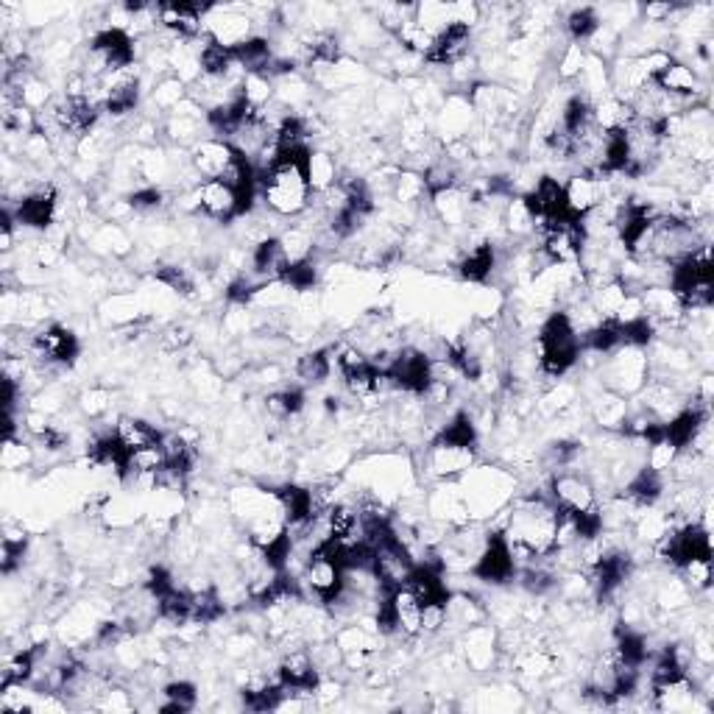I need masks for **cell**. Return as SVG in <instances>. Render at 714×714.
<instances>
[{"label": "cell", "instance_id": "6da1fadb", "mask_svg": "<svg viewBox=\"0 0 714 714\" xmlns=\"http://www.w3.org/2000/svg\"><path fill=\"white\" fill-rule=\"evenodd\" d=\"M558 505L544 491H525L516 494L508 505V522L503 536L516 569L530 567L544 556L556 553V528H558Z\"/></svg>", "mask_w": 714, "mask_h": 714}, {"label": "cell", "instance_id": "7a4b0ae2", "mask_svg": "<svg viewBox=\"0 0 714 714\" xmlns=\"http://www.w3.org/2000/svg\"><path fill=\"white\" fill-rule=\"evenodd\" d=\"M310 151L299 154H282L277 165L271 171L260 176V201L271 215L277 218H299L305 215L313 190L307 182L305 162Z\"/></svg>", "mask_w": 714, "mask_h": 714}, {"label": "cell", "instance_id": "3957f363", "mask_svg": "<svg viewBox=\"0 0 714 714\" xmlns=\"http://www.w3.org/2000/svg\"><path fill=\"white\" fill-rule=\"evenodd\" d=\"M466 500L469 519L486 522L500 508L511 503L519 489V477L503 463H475L466 475L458 480Z\"/></svg>", "mask_w": 714, "mask_h": 714}, {"label": "cell", "instance_id": "277c9868", "mask_svg": "<svg viewBox=\"0 0 714 714\" xmlns=\"http://www.w3.org/2000/svg\"><path fill=\"white\" fill-rule=\"evenodd\" d=\"M597 374H600V385L606 391L620 394L625 399H634L650 380L648 352L642 346L620 344L603 357Z\"/></svg>", "mask_w": 714, "mask_h": 714}, {"label": "cell", "instance_id": "5b68a950", "mask_svg": "<svg viewBox=\"0 0 714 714\" xmlns=\"http://www.w3.org/2000/svg\"><path fill=\"white\" fill-rule=\"evenodd\" d=\"M477 463L475 447H463V444H452V441H430L424 447L422 458L413 463V469H419L424 477L430 480H461L472 466Z\"/></svg>", "mask_w": 714, "mask_h": 714}, {"label": "cell", "instance_id": "8992f818", "mask_svg": "<svg viewBox=\"0 0 714 714\" xmlns=\"http://www.w3.org/2000/svg\"><path fill=\"white\" fill-rule=\"evenodd\" d=\"M299 586H302V595L318 597L324 606L341 595V589H344V564L338 561L332 544L318 547L316 553L310 556V561L305 564V572L299 578Z\"/></svg>", "mask_w": 714, "mask_h": 714}, {"label": "cell", "instance_id": "52a82bcc", "mask_svg": "<svg viewBox=\"0 0 714 714\" xmlns=\"http://www.w3.org/2000/svg\"><path fill=\"white\" fill-rule=\"evenodd\" d=\"M204 34L226 51H238L243 42L257 37V23L246 9L212 6L210 14L204 17Z\"/></svg>", "mask_w": 714, "mask_h": 714}, {"label": "cell", "instance_id": "ba28073f", "mask_svg": "<svg viewBox=\"0 0 714 714\" xmlns=\"http://www.w3.org/2000/svg\"><path fill=\"white\" fill-rule=\"evenodd\" d=\"M28 355L37 366H70L79 357V338L62 324H45L31 335Z\"/></svg>", "mask_w": 714, "mask_h": 714}, {"label": "cell", "instance_id": "9c48e42d", "mask_svg": "<svg viewBox=\"0 0 714 714\" xmlns=\"http://www.w3.org/2000/svg\"><path fill=\"white\" fill-rule=\"evenodd\" d=\"M550 500L567 514H595L600 508L595 483L583 472H558L550 480Z\"/></svg>", "mask_w": 714, "mask_h": 714}, {"label": "cell", "instance_id": "30bf717a", "mask_svg": "<svg viewBox=\"0 0 714 714\" xmlns=\"http://www.w3.org/2000/svg\"><path fill=\"white\" fill-rule=\"evenodd\" d=\"M199 193V212L210 221L218 224H229L235 218L246 215V201L240 196L235 187H229L221 179H207L196 187Z\"/></svg>", "mask_w": 714, "mask_h": 714}, {"label": "cell", "instance_id": "8fae6325", "mask_svg": "<svg viewBox=\"0 0 714 714\" xmlns=\"http://www.w3.org/2000/svg\"><path fill=\"white\" fill-rule=\"evenodd\" d=\"M461 656L466 670L472 673H489L500 662V645H497V628L491 622L472 625L461 634Z\"/></svg>", "mask_w": 714, "mask_h": 714}, {"label": "cell", "instance_id": "7c38bea8", "mask_svg": "<svg viewBox=\"0 0 714 714\" xmlns=\"http://www.w3.org/2000/svg\"><path fill=\"white\" fill-rule=\"evenodd\" d=\"M427 204H430V212H433L436 224L447 226L450 232H461V229H466V226H469V218H472V210H475L472 193H469L463 185L430 193Z\"/></svg>", "mask_w": 714, "mask_h": 714}, {"label": "cell", "instance_id": "4fadbf2b", "mask_svg": "<svg viewBox=\"0 0 714 714\" xmlns=\"http://www.w3.org/2000/svg\"><path fill=\"white\" fill-rule=\"evenodd\" d=\"M427 516L436 519L447 528H461L469 522L466 500L458 480H438L433 489L427 491Z\"/></svg>", "mask_w": 714, "mask_h": 714}, {"label": "cell", "instance_id": "5bb4252c", "mask_svg": "<svg viewBox=\"0 0 714 714\" xmlns=\"http://www.w3.org/2000/svg\"><path fill=\"white\" fill-rule=\"evenodd\" d=\"M516 564L508 544L500 533H491L486 550L480 553L477 564L472 567V578H477L480 583H489V586H508L514 581Z\"/></svg>", "mask_w": 714, "mask_h": 714}, {"label": "cell", "instance_id": "9a60e30c", "mask_svg": "<svg viewBox=\"0 0 714 714\" xmlns=\"http://www.w3.org/2000/svg\"><path fill=\"white\" fill-rule=\"evenodd\" d=\"M413 569H416V561L397 539H388L374 550V572H377V578L388 592L405 586L413 575Z\"/></svg>", "mask_w": 714, "mask_h": 714}, {"label": "cell", "instance_id": "2e32d148", "mask_svg": "<svg viewBox=\"0 0 714 714\" xmlns=\"http://www.w3.org/2000/svg\"><path fill=\"white\" fill-rule=\"evenodd\" d=\"M477 123L475 109H472V101L469 95L463 93H450L444 98V104L438 106V134L444 137V143H452V140H463L469 137L472 126Z\"/></svg>", "mask_w": 714, "mask_h": 714}, {"label": "cell", "instance_id": "e0dca14e", "mask_svg": "<svg viewBox=\"0 0 714 714\" xmlns=\"http://www.w3.org/2000/svg\"><path fill=\"white\" fill-rule=\"evenodd\" d=\"M187 154H190V165H193V171H196L201 182L218 179L229 168V162L238 157V151L229 146L226 140H218V137H204Z\"/></svg>", "mask_w": 714, "mask_h": 714}, {"label": "cell", "instance_id": "ac0fdd59", "mask_svg": "<svg viewBox=\"0 0 714 714\" xmlns=\"http://www.w3.org/2000/svg\"><path fill=\"white\" fill-rule=\"evenodd\" d=\"M653 84L659 90H664V93L678 95V98H695V101H703V104L709 98V90H706L709 84L681 59H673L670 65L664 67L662 73L653 79Z\"/></svg>", "mask_w": 714, "mask_h": 714}, {"label": "cell", "instance_id": "d6986e66", "mask_svg": "<svg viewBox=\"0 0 714 714\" xmlns=\"http://www.w3.org/2000/svg\"><path fill=\"white\" fill-rule=\"evenodd\" d=\"M642 305H645V316L656 327H681L684 321V305L678 299V293L670 285H653L639 293Z\"/></svg>", "mask_w": 714, "mask_h": 714}, {"label": "cell", "instance_id": "ffe728a7", "mask_svg": "<svg viewBox=\"0 0 714 714\" xmlns=\"http://www.w3.org/2000/svg\"><path fill=\"white\" fill-rule=\"evenodd\" d=\"M564 185V210H567L569 218L581 221L586 212H592L603 201V185L597 176H589V173H572L567 176Z\"/></svg>", "mask_w": 714, "mask_h": 714}, {"label": "cell", "instance_id": "44dd1931", "mask_svg": "<svg viewBox=\"0 0 714 714\" xmlns=\"http://www.w3.org/2000/svg\"><path fill=\"white\" fill-rule=\"evenodd\" d=\"M489 620L486 606H483V597H477L475 592H450L447 597V625H444V634H463L466 628L480 625V622Z\"/></svg>", "mask_w": 714, "mask_h": 714}, {"label": "cell", "instance_id": "7402d4cb", "mask_svg": "<svg viewBox=\"0 0 714 714\" xmlns=\"http://www.w3.org/2000/svg\"><path fill=\"white\" fill-rule=\"evenodd\" d=\"M628 410H631V402L620 394H611L606 388H600L595 397H589V419L606 433H620L628 419Z\"/></svg>", "mask_w": 714, "mask_h": 714}, {"label": "cell", "instance_id": "603a6c76", "mask_svg": "<svg viewBox=\"0 0 714 714\" xmlns=\"http://www.w3.org/2000/svg\"><path fill=\"white\" fill-rule=\"evenodd\" d=\"M98 313H101L104 324L126 330V327H132V324L146 318V307H143L140 293H109L98 307Z\"/></svg>", "mask_w": 714, "mask_h": 714}, {"label": "cell", "instance_id": "cb8c5ba5", "mask_svg": "<svg viewBox=\"0 0 714 714\" xmlns=\"http://www.w3.org/2000/svg\"><path fill=\"white\" fill-rule=\"evenodd\" d=\"M388 600H391V611H394L397 636H405V639L422 636V603H419V597L413 595L408 586H399L391 592Z\"/></svg>", "mask_w": 714, "mask_h": 714}, {"label": "cell", "instance_id": "d4e9b609", "mask_svg": "<svg viewBox=\"0 0 714 714\" xmlns=\"http://www.w3.org/2000/svg\"><path fill=\"white\" fill-rule=\"evenodd\" d=\"M305 171L313 196L327 193L330 187H335L338 182H341V165H338L335 154H330L327 148H313V151L307 154Z\"/></svg>", "mask_w": 714, "mask_h": 714}, {"label": "cell", "instance_id": "484cf974", "mask_svg": "<svg viewBox=\"0 0 714 714\" xmlns=\"http://www.w3.org/2000/svg\"><path fill=\"white\" fill-rule=\"evenodd\" d=\"M634 109L628 101H622L617 95H603L600 101L592 104V120L600 132H625L634 120Z\"/></svg>", "mask_w": 714, "mask_h": 714}, {"label": "cell", "instance_id": "4316f807", "mask_svg": "<svg viewBox=\"0 0 714 714\" xmlns=\"http://www.w3.org/2000/svg\"><path fill=\"white\" fill-rule=\"evenodd\" d=\"M528 204L533 207L536 215L542 218H561L567 215L564 210V185L558 182L556 176H539V182L533 185L528 196Z\"/></svg>", "mask_w": 714, "mask_h": 714}, {"label": "cell", "instance_id": "83f0119b", "mask_svg": "<svg viewBox=\"0 0 714 714\" xmlns=\"http://www.w3.org/2000/svg\"><path fill=\"white\" fill-rule=\"evenodd\" d=\"M277 240L291 265L307 263V260H313V254H316V232H313V226L307 224L285 226V229L277 235Z\"/></svg>", "mask_w": 714, "mask_h": 714}, {"label": "cell", "instance_id": "f1b7e54d", "mask_svg": "<svg viewBox=\"0 0 714 714\" xmlns=\"http://www.w3.org/2000/svg\"><path fill=\"white\" fill-rule=\"evenodd\" d=\"M90 252L98 257H129L134 252V243L129 238V232L120 224L104 221V224L95 229L93 240L87 243Z\"/></svg>", "mask_w": 714, "mask_h": 714}, {"label": "cell", "instance_id": "f546056e", "mask_svg": "<svg viewBox=\"0 0 714 714\" xmlns=\"http://www.w3.org/2000/svg\"><path fill=\"white\" fill-rule=\"evenodd\" d=\"M692 592L687 589V583L681 581L678 575H664L662 581H656L653 586V603L662 614H681L689 609L692 603Z\"/></svg>", "mask_w": 714, "mask_h": 714}, {"label": "cell", "instance_id": "4dcf8cb0", "mask_svg": "<svg viewBox=\"0 0 714 714\" xmlns=\"http://www.w3.org/2000/svg\"><path fill=\"white\" fill-rule=\"evenodd\" d=\"M112 433H115V438L123 444V450L126 452L148 447V444H154V441H159V436H162L154 424L146 422V419H137V416H120L115 427H112Z\"/></svg>", "mask_w": 714, "mask_h": 714}, {"label": "cell", "instance_id": "1f68e13d", "mask_svg": "<svg viewBox=\"0 0 714 714\" xmlns=\"http://www.w3.org/2000/svg\"><path fill=\"white\" fill-rule=\"evenodd\" d=\"M503 229L508 238L525 240L533 238L536 229V212L528 204L525 196H511V201L503 207Z\"/></svg>", "mask_w": 714, "mask_h": 714}, {"label": "cell", "instance_id": "d6a6232c", "mask_svg": "<svg viewBox=\"0 0 714 714\" xmlns=\"http://www.w3.org/2000/svg\"><path fill=\"white\" fill-rule=\"evenodd\" d=\"M413 23L422 26L427 34L441 37L452 28V3H438V0H424L416 3V14H413Z\"/></svg>", "mask_w": 714, "mask_h": 714}, {"label": "cell", "instance_id": "836d02e7", "mask_svg": "<svg viewBox=\"0 0 714 714\" xmlns=\"http://www.w3.org/2000/svg\"><path fill=\"white\" fill-rule=\"evenodd\" d=\"M296 380L299 385H321L330 380L332 374V357L330 349H316V352H305L296 360Z\"/></svg>", "mask_w": 714, "mask_h": 714}, {"label": "cell", "instance_id": "e575fe53", "mask_svg": "<svg viewBox=\"0 0 714 714\" xmlns=\"http://www.w3.org/2000/svg\"><path fill=\"white\" fill-rule=\"evenodd\" d=\"M394 201H397L399 207H413V210H419L424 204V199H430V193H427V185H424V176L422 171H410V168H402V171L397 173V182H394Z\"/></svg>", "mask_w": 714, "mask_h": 714}, {"label": "cell", "instance_id": "d590c367", "mask_svg": "<svg viewBox=\"0 0 714 714\" xmlns=\"http://www.w3.org/2000/svg\"><path fill=\"white\" fill-rule=\"evenodd\" d=\"M678 578L687 583V589L692 595H706L712 589V556H692L687 558L681 567L675 569Z\"/></svg>", "mask_w": 714, "mask_h": 714}, {"label": "cell", "instance_id": "8d00e7d4", "mask_svg": "<svg viewBox=\"0 0 714 714\" xmlns=\"http://www.w3.org/2000/svg\"><path fill=\"white\" fill-rule=\"evenodd\" d=\"M159 695H162L159 712H190V709H196V701H199V689L185 678L168 681L165 687L159 689Z\"/></svg>", "mask_w": 714, "mask_h": 714}, {"label": "cell", "instance_id": "74e56055", "mask_svg": "<svg viewBox=\"0 0 714 714\" xmlns=\"http://www.w3.org/2000/svg\"><path fill=\"white\" fill-rule=\"evenodd\" d=\"M165 466H168L165 450H162V444H159V441H154V444L140 447V450H132L129 455H126V472H123V477L126 475H157L159 469H165ZM123 477H120V480H123Z\"/></svg>", "mask_w": 714, "mask_h": 714}, {"label": "cell", "instance_id": "f35d334b", "mask_svg": "<svg viewBox=\"0 0 714 714\" xmlns=\"http://www.w3.org/2000/svg\"><path fill=\"white\" fill-rule=\"evenodd\" d=\"M187 95H190V87L185 81H179L176 76H165V79L154 81V87H151V106L165 112V115H171Z\"/></svg>", "mask_w": 714, "mask_h": 714}, {"label": "cell", "instance_id": "ab89813d", "mask_svg": "<svg viewBox=\"0 0 714 714\" xmlns=\"http://www.w3.org/2000/svg\"><path fill=\"white\" fill-rule=\"evenodd\" d=\"M628 288L622 285L620 279H609L603 285H597L589 291V302L595 305V310L603 318H614V313L620 310V305L628 299Z\"/></svg>", "mask_w": 714, "mask_h": 714}, {"label": "cell", "instance_id": "60d3db41", "mask_svg": "<svg viewBox=\"0 0 714 714\" xmlns=\"http://www.w3.org/2000/svg\"><path fill=\"white\" fill-rule=\"evenodd\" d=\"M416 14V3H383L374 9V23L383 28L385 34L397 37L402 28L413 23Z\"/></svg>", "mask_w": 714, "mask_h": 714}, {"label": "cell", "instance_id": "b9f144b4", "mask_svg": "<svg viewBox=\"0 0 714 714\" xmlns=\"http://www.w3.org/2000/svg\"><path fill=\"white\" fill-rule=\"evenodd\" d=\"M597 26H600V20H597L595 6H575V9H569L567 17H564V31H567L569 42H581L583 45V42L595 34Z\"/></svg>", "mask_w": 714, "mask_h": 714}, {"label": "cell", "instance_id": "7bdbcfd3", "mask_svg": "<svg viewBox=\"0 0 714 714\" xmlns=\"http://www.w3.org/2000/svg\"><path fill=\"white\" fill-rule=\"evenodd\" d=\"M37 458V450L23 441V438H3V450H0V466L6 472H23Z\"/></svg>", "mask_w": 714, "mask_h": 714}, {"label": "cell", "instance_id": "ee69618b", "mask_svg": "<svg viewBox=\"0 0 714 714\" xmlns=\"http://www.w3.org/2000/svg\"><path fill=\"white\" fill-rule=\"evenodd\" d=\"M240 95H243V101L252 106L254 112H260V109H265L274 101V81L263 76V73H249L243 79Z\"/></svg>", "mask_w": 714, "mask_h": 714}, {"label": "cell", "instance_id": "f6af8a7d", "mask_svg": "<svg viewBox=\"0 0 714 714\" xmlns=\"http://www.w3.org/2000/svg\"><path fill=\"white\" fill-rule=\"evenodd\" d=\"M232 65H235V53L215 45L207 37L204 45H201V70H204V76H226Z\"/></svg>", "mask_w": 714, "mask_h": 714}, {"label": "cell", "instance_id": "bcb514c9", "mask_svg": "<svg viewBox=\"0 0 714 714\" xmlns=\"http://www.w3.org/2000/svg\"><path fill=\"white\" fill-rule=\"evenodd\" d=\"M112 408V394L101 385H90L79 394V410L87 419H104Z\"/></svg>", "mask_w": 714, "mask_h": 714}, {"label": "cell", "instance_id": "7dc6e473", "mask_svg": "<svg viewBox=\"0 0 714 714\" xmlns=\"http://www.w3.org/2000/svg\"><path fill=\"white\" fill-rule=\"evenodd\" d=\"M675 455H678V447H675L673 441H667V438L662 436L659 441H650L648 447H645V466L653 469V472H659V475H667L670 466H673Z\"/></svg>", "mask_w": 714, "mask_h": 714}, {"label": "cell", "instance_id": "c3c4849f", "mask_svg": "<svg viewBox=\"0 0 714 714\" xmlns=\"http://www.w3.org/2000/svg\"><path fill=\"white\" fill-rule=\"evenodd\" d=\"M583 62H586V48H583L581 42H567V45H564V51L558 53V59H556L558 79L561 81L578 79Z\"/></svg>", "mask_w": 714, "mask_h": 714}, {"label": "cell", "instance_id": "681fc988", "mask_svg": "<svg viewBox=\"0 0 714 714\" xmlns=\"http://www.w3.org/2000/svg\"><path fill=\"white\" fill-rule=\"evenodd\" d=\"M17 101H20L23 106H28V109H34V112H42V109L53 101L51 84H48L45 79H40V76H31V79L20 87Z\"/></svg>", "mask_w": 714, "mask_h": 714}, {"label": "cell", "instance_id": "f907efd6", "mask_svg": "<svg viewBox=\"0 0 714 714\" xmlns=\"http://www.w3.org/2000/svg\"><path fill=\"white\" fill-rule=\"evenodd\" d=\"M224 653L229 659H235V662H243V659L254 656L257 653V636H254V631H232V634H226Z\"/></svg>", "mask_w": 714, "mask_h": 714}, {"label": "cell", "instance_id": "816d5d0a", "mask_svg": "<svg viewBox=\"0 0 714 714\" xmlns=\"http://www.w3.org/2000/svg\"><path fill=\"white\" fill-rule=\"evenodd\" d=\"M190 344H193V330L187 324H171L168 330L159 335V346L168 355H182Z\"/></svg>", "mask_w": 714, "mask_h": 714}, {"label": "cell", "instance_id": "f5cc1de1", "mask_svg": "<svg viewBox=\"0 0 714 714\" xmlns=\"http://www.w3.org/2000/svg\"><path fill=\"white\" fill-rule=\"evenodd\" d=\"M402 106H405L402 90H380L377 93V112L380 115H397V112H402Z\"/></svg>", "mask_w": 714, "mask_h": 714}]
</instances>
